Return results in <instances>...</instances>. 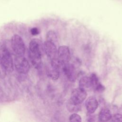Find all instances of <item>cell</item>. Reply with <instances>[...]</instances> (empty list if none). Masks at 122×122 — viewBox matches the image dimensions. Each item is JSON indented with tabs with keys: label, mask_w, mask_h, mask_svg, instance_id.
<instances>
[{
	"label": "cell",
	"mask_w": 122,
	"mask_h": 122,
	"mask_svg": "<svg viewBox=\"0 0 122 122\" xmlns=\"http://www.w3.org/2000/svg\"><path fill=\"white\" fill-rule=\"evenodd\" d=\"M14 65L16 71L20 73L26 74L30 70V64L24 55H16Z\"/></svg>",
	"instance_id": "3957f363"
},
{
	"label": "cell",
	"mask_w": 122,
	"mask_h": 122,
	"mask_svg": "<svg viewBox=\"0 0 122 122\" xmlns=\"http://www.w3.org/2000/svg\"><path fill=\"white\" fill-rule=\"evenodd\" d=\"M43 48L46 54L51 60L57 57V50L54 43L46 41L43 44Z\"/></svg>",
	"instance_id": "52a82bcc"
},
{
	"label": "cell",
	"mask_w": 122,
	"mask_h": 122,
	"mask_svg": "<svg viewBox=\"0 0 122 122\" xmlns=\"http://www.w3.org/2000/svg\"><path fill=\"white\" fill-rule=\"evenodd\" d=\"M66 106L68 110L71 112H78L81 108V104H76L70 100L67 102Z\"/></svg>",
	"instance_id": "5bb4252c"
},
{
	"label": "cell",
	"mask_w": 122,
	"mask_h": 122,
	"mask_svg": "<svg viewBox=\"0 0 122 122\" xmlns=\"http://www.w3.org/2000/svg\"><path fill=\"white\" fill-rule=\"evenodd\" d=\"M46 41H50L55 44L57 42V36L56 33L53 30H49L46 34Z\"/></svg>",
	"instance_id": "9a60e30c"
},
{
	"label": "cell",
	"mask_w": 122,
	"mask_h": 122,
	"mask_svg": "<svg viewBox=\"0 0 122 122\" xmlns=\"http://www.w3.org/2000/svg\"><path fill=\"white\" fill-rule=\"evenodd\" d=\"M98 102L96 99L93 97H89L85 102V107L90 114L93 113L95 112L98 107Z\"/></svg>",
	"instance_id": "30bf717a"
},
{
	"label": "cell",
	"mask_w": 122,
	"mask_h": 122,
	"mask_svg": "<svg viewBox=\"0 0 122 122\" xmlns=\"http://www.w3.org/2000/svg\"><path fill=\"white\" fill-rule=\"evenodd\" d=\"M42 44L41 41L37 39L31 40L29 43V51L32 52L42 54Z\"/></svg>",
	"instance_id": "9c48e42d"
},
{
	"label": "cell",
	"mask_w": 122,
	"mask_h": 122,
	"mask_svg": "<svg viewBox=\"0 0 122 122\" xmlns=\"http://www.w3.org/2000/svg\"><path fill=\"white\" fill-rule=\"evenodd\" d=\"M69 120L71 122H80L81 121V116L77 113H73L71 114L69 117Z\"/></svg>",
	"instance_id": "2e32d148"
},
{
	"label": "cell",
	"mask_w": 122,
	"mask_h": 122,
	"mask_svg": "<svg viewBox=\"0 0 122 122\" xmlns=\"http://www.w3.org/2000/svg\"><path fill=\"white\" fill-rule=\"evenodd\" d=\"M111 121L114 122H122V115L119 113H116L112 116Z\"/></svg>",
	"instance_id": "e0dca14e"
},
{
	"label": "cell",
	"mask_w": 122,
	"mask_h": 122,
	"mask_svg": "<svg viewBox=\"0 0 122 122\" xmlns=\"http://www.w3.org/2000/svg\"><path fill=\"white\" fill-rule=\"evenodd\" d=\"M79 87L85 91L92 89L90 76H83L81 77L79 81Z\"/></svg>",
	"instance_id": "8fae6325"
},
{
	"label": "cell",
	"mask_w": 122,
	"mask_h": 122,
	"mask_svg": "<svg viewBox=\"0 0 122 122\" xmlns=\"http://www.w3.org/2000/svg\"><path fill=\"white\" fill-rule=\"evenodd\" d=\"M30 31L31 34L33 36L37 35L39 34V29L36 27H34V28H31Z\"/></svg>",
	"instance_id": "ac0fdd59"
},
{
	"label": "cell",
	"mask_w": 122,
	"mask_h": 122,
	"mask_svg": "<svg viewBox=\"0 0 122 122\" xmlns=\"http://www.w3.org/2000/svg\"><path fill=\"white\" fill-rule=\"evenodd\" d=\"M86 96V91L79 87L74 89L72 91L70 100L76 104H81Z\"/></svg>",
	"instance_id": "277c9868"
},
{
	"label": "cell",
	"mask_w": 122,
	"mask_h": 122,
	"mask_svg": "<svg viewBox=\"0 0 122 122\" xmlns=\"http://www.w3.org/2000/svg\"><path fill=\"white\" fill-rule=\"evenodd\" d=\"M0 64L7 72H12L14 70V62L11 54L6 45L1 42H0Z\"/></svg>",
	"instance_id": "6da1fadb"
},
{
	"label": "cell",
	"mask_w": 122,
	"mask_h": 122,
	"mask_svg": "<svg viewBox=\"0 0 122 122\" xmlns=\"http://www.w3.org/2000/svg\"><path fill=\"white\" fill-rule=\"evenodd\" d=\"M112 113L107 108H103L101 110L99 114V119L100 121L106 122L111 120Z\"/></svg>",
	"instance_id": "4fadbf2b"
},
{
	"label": "cell",
	"mask_w": 122,
	"mask_h": 122,
	"mask_svg": "<svg viewBox=\"0 0 122 122\" xmlns=\"http://www.w3.org/2000/svg\"><path fill=\"white\" fill-rule=\"evenodd\" d=\"M60 69L50 64V66L47 69L48 76L53 80H57L60 76Z\"/></svg>",
	"instance_id": "7c38bea8"
},
{
	"label": "cell",
	"mask_w": 122,
	"mask_h": 122,
	"mask_svg": "<svg viewBox=\"0 0 122 122\" xmlns=\"http://www.w3.org/2000/svg\"><path fill=\"white\" fill-rule=\"evenodd\" d=\"M57 58L63 63L69 62L71 59V54L69 48L66 46H61L57 51Z\"/></svg>",
	"instance_id": "8992f818"
},
{
	"label": "cell",
	"mask_w": 122,
	"mask_h": 122,
	"mask_svg": "<svg viewBox=\"0 0 122 122\" xmlns=\"http://www.w3.org/2000/svg\"><path fill=\"white\" fill-rule=\"evenodd\" d=\"M29 57L32 65L36 69H39L42 64L41 54L29 51Z\"/></svg>",
	"instance_id": "ba28073f"
},
{
	"label": "cell",
	"mask_w": 122,
	"mask_h": 122,
	"mask_svg": "<svg viewBox=\"0 0 122 122\" xmlns=\"http://www.w3.org/2000/svg\"><path fill=\"white\" fill-rule=\"evenodd\" d=\"M12 49L16 55H24L25 47L22 38L18 34L13 35L11 39Z\"/></svg>",
	"instance_id": "7a4b0ae2"
},
{
	"label": "cell",
	"mask_w": 122,
	"mask_h": 122,
	"mask_svg": "<svg viewBox=\"0 0 122 122\" xmlns=\"http://www.w3.org/2000/svg\"><path fill=\"white\" fill-rule=\"evenodd\" d=\"M64 73L71 81H75L77 78V72L74 66L70 63H63L61 68Z\"/></svg>",
	"instance_id": "5b68a950"
}]
</instances>
